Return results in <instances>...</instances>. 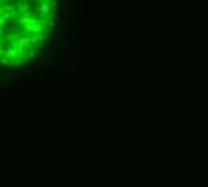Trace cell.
Here are the masks:
<instances>
[{
  "label": "cell",
  "mask_w": 208,
  "mask_h": 187,
  "mask_svg": "<svg viewBox=\"0 0 208 187\" xmlns=\"http://www.w3.org/2000/svg\"><path fill=\"white\" fill-rule=\"evenodd\" d=\"M57 0H0V67L20 68L47 45Z\"/></svg>",
  "instance_id": "obj_1"
}]
</instances>
